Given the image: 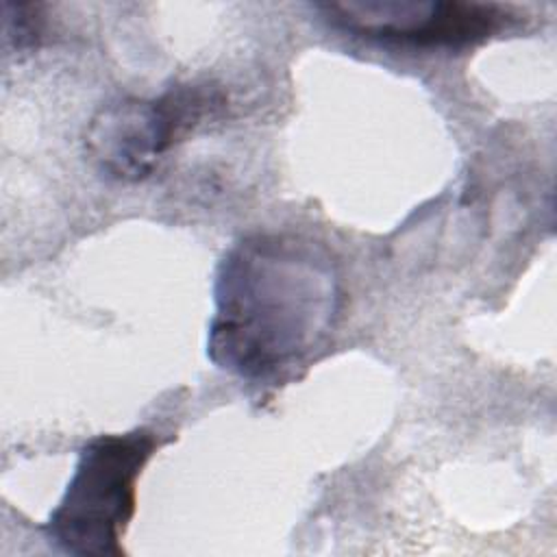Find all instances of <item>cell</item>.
<instances>
[{"label": "cell", "mask_w": 557, "mask_h": 557, "mask_svg": "<svg viewBox=\"0 0 557 557\" xmlns=\"http://www.w3.org/2000/svg\"><path fill=\"white\" fill-rule=\"evenodd\" d=\"M159 446L150 429L89 440L44 527L48 542L76 557L122 555L120 540L135 513L137 479Z\"/></svg>", "instance_id": "7a4b0ae2"}, {"label": "cell", "mask_w": 557, "mask_h": 557, "mask_svg": "<svg viewBox=\"0 0 557 557\" xmlns=\"http://www.w3.org/2000/svg\"><path fill=\"white\" fill-rule=\"evenodd\" d=\"M324 22L376 44L411 48H466L513 28L518 9L466 0H376L315 4Z\"/></svg>", "instance_id": "277c9868"}, {"label": "cell", "mask_w": 557, "mask_h": 557, "mask_svg": "<svg viewBox=\"0 0 557 557\" xmlns=\"http://www.w3.org/2000/svg\"><path fill=\"white\" fill-rule=\"evenodd\" d=\"M4 33L7 39H13L15 48H30L37 44L41 28H44V15H41V4L24 2V4H13L4 2Z\"/></svg>", "instance_id": "5b68a950"}, {"label": "cell", "mask_w": 557, "mask_h": 557, "mask_svg": "<svg viewBox=\"0 0 557 557\" xmlns=\"http://www.w3.org/2000/svg\"><path fill=\"white\" fill-rule=\"evenodd\" d=\"M335 263L313 242L252 235L222 259L209 357L250 381L287 374L324 344L339 313Z\"/></svg>", "instance_id": "6da1fadb"}, {"label": "cell", "mask_w": 557, "mask_h": 557, "mask_svg": "<svg viewBox=\"0 0 557 557\" xmlns=\"http://www.w3.org/2000/svg\"><path fill=\"white\" fill-rule=\"evenodd\" d=\"M222 107L224 94L211 85H176L159 98H117L102 104L89 120L85 152L102 176L137 183Z\"/></svg>", "instance_id": "3957f363"}]
</instances>
